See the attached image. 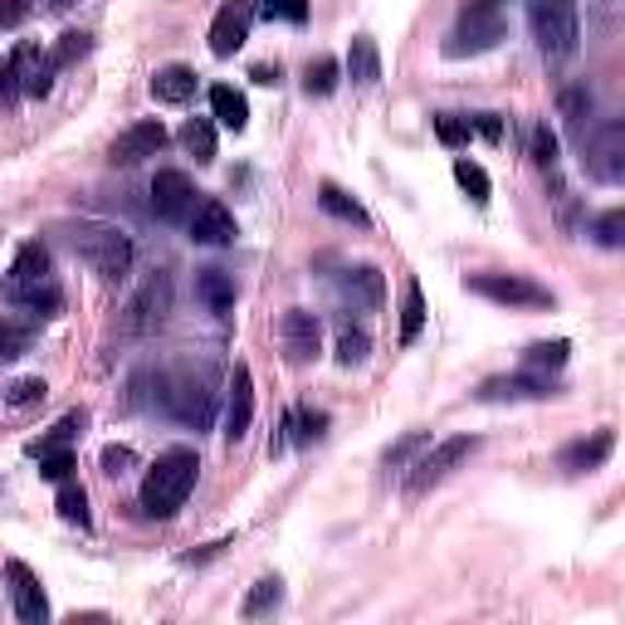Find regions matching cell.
<instances>
[{"instance_id": "1", "label": "cell", "mask_w": 625, "mask_h": 625, "mask_svg": "<svg viewBox=\"0 0 625 625\" xmlns=\"http://www.w3.org/2000/svg\"><path fill=\"white\" fill-rule=\"evenodd\" d=\"M196 474H201V460H196V450H186V445L156 455V464L148 469V479H142V494H138L142 498V514H148V518H172L176 508L191 498Z\"/></svg>"}, {"instance_id": "2", "label": "cell", "mask_w": 625, "mask_h": 625, "mask_svg": "<svg viewBox=\"0 0 625 625\" xmlns=\"http://www.w3.org/2000/svg\"><path fill=\"white\" fill-rule=\"evenodd\" d=\"M5 294H10V304H20V308H30L35 318H55L59 312V284H55V269H49V249L45 245H20V255H15V264H10V279H5Z\"/></svg>"}, {"instance_id": "3", "label": "cell", "mask_w": 625, "mask_h": 625, "mask_svg": "<svg viewBox=\"0 0 625 625\" xmlns=\"http://www.w3.org/2000/svg\"><path fill=\"white\" fill-rule=\"evenodd\" d=\"M152 405H162L166 415H176L181 425H196L205 431L215 415V387H211V372H156V391H152Z\"/></svg>"}, {"instance_id": "4", "label": "cell", "mask_w": 625, "mask_h": 625, "mask_svg": "<svg viewBox=\"0 0 625 625\" xmlns=\"http://www.w3.org/2000/svg\"><path fill=\"white\" fill-rule=\"evenodd\" d=\"M69 249L103 279H122L132 269V239L118 231V225H103V221H79L69 231Z\"/></svg>"}, {"instance_id": "5", "label": "cell", "mask_w": 625, "mask_h": 625, "mask_svg": "<svg viewBox=\"0 0 625 625\" xmlns=\"http://www.w3.org/2000/svg\"><path fill=\"white\" fill-rule=\"evenodd\" d=\"M528 25L547 59L577 55V0H528Z\"/></svg>"}, {"instance_id": "6", "label": "cell", "mask_w": 625, "mask_h": 625, "mask_svg": "<svg viewBox=\"0 0 625 625\" xmlns=\"http://www.w3.org/2000/svg\"><path fill=\"white\" fill-rule=\"evenodd\" d=\"M504 35H508V20H504V10H498V0H474L460 15V25L450 30V39H445V55L450 59L484 55V49H494Z\"/></svg>"}, {"instance_id": "7", "label": "cell", "mask_w": 625, "mask_h": 625, "mask_svg": "<svg viewBox=\"0 0 625 625\" xmlns=\"http://www.w3.org/2000/svg\"><path fill=\"white\" fill-rule=\"evenodd\" d=\"M464 288L498 308H552V294L528 274H469Z\"/></svg>"}, {"instance_id": "8", "label": "cell", "mask_w": 625, "mask_h": 625, "mask_svg": "<svg viewBox=\"0 0 625 625\" xmlns=\"http://www.w3.org/2000/svg\"><path fill=\"white\" fill-rule=\"evenodd\" d=\"M474 450H479V435H455V440H440L435 450H425L421 460L411 464V479H405V494L421 498L425 488H435L440 479H450V469H460Z\"/></svg>"}, {"instance_id": "9", "label": "cell", "mask_w": 625, "mask_h": 625, "mask_svg": "<svg viewBox=\"0 0 625 625\" xmlns=\"http://www.w3.org/2000/svg\"><path fill=\"white\" fill-rule=\"evenodd\" d=\"M166 312H172V279L156 269V274L142 279V288L132 294L128 304V332H138V338H148L166 322Z\"/></svg>"}, {"instance_id": "10", "label": "cell", "mask_w": 625, "mask_h": 625, "mask_svg": "<svg viewBox=\"0 0 625 625\" xmlns=\"http://www.w3.org/2000/svg\"><path fill=\"white\" fill-rule=\"evenodd\" d=\"M581 162L597 181H621L625 176V122H601L591 142H581Z\"/></svg>"}, {"instance_id": "11", "label": "cell", "mask_w": 625, "mask_h": 625, "mask_svg": "<svg viewBox=\"0 0 625 625\" xmlns=\"http://www.w3.org/2000/svg\"><path fill=\"white\" fill-rule=\"evenodd\" d=\"M255 0H225L221 10H215V20H211V55L215 59H231L245 49V39H249V25H255Z\"/></svg>"}, {"instance_id": "12", "label": "cell", "mask_w": 625, "mask_h": 625, "mask_svg": "<svg viewBox=\"0 0 625 625\" xmlns=\"http://www.w3.org/2000/svg\"><path fill=\"white\" fill-rule=\"evenodd\" d=\"M55 49H39V45H20L15 55H10V79H15L20 93H30V98H45L49 89H55Z\"/></svg>"}, {"instance_id": "13", "label": "cell", "mask_w": 625, "mask_h": 625, "mask_svg": "<svg viewBox=\"0 0 625 625\" xmlns=\"http://www.w3.org/2000/svg\"><path fill=\"white\" fill-rule=\"evenodd\" d=\"M152 211L156 221H191L196 211V181L186 172H156L152 176Z\"/></svg>"}, {"instance_id": "14", "label": "cell", "mask_w": 625, "mask_h": 625, "mask_svg": "<svg viewBox=\"0 0 625 625\" xmlns=\"http://www.w3.org/2000/svg\"><path fill=\"white\" fill-rule=\"evenodd\" d=\"M5 581H10V606H15V616L25 625H45L49 621V601H45V587H39V577L25 567L20 557L5 562Z\"/></svg>"}, {"instance_id": "15", "label": "cell", "mask_w": 625, "mask_h": 625, "mask_svg": "<svg viewBox=\"0 0 625 625\" xmlns=\"http://www.w3.org/2000/svg\"><path fill=\"white\" fill-rule=\"evenodd\" d=\"M279 342H284V357L288 362H312L322 352V322H318V312H308V308H288L284 312V322H279Z\"/></svg>"}, {"instance_id": "16", "label": "cell", "mask_w": 625, "mask_h": 625, "mask_svg": "<svg viewBox=\"0 0 625 625\" xmlns=\"http://www.w3.org/2000/svg\"><path fill=\"white\" fill-rule=\"evenodd\" d=\"M162 148H166V128L156 118H148V122H132L128 132H118V138H113L108 162L113 166H138V162H148V156H156Z\"/></svg>"}, {"instance_id": "17", "label": "cell", "mask_w": 625, "mask_h": 625, "mask_svg": "<svg viewBox=\"0 0 625 625\" xmlns=\"http://www.w3.org/2000/svg\"><path fill=\"white\" fill-rule=\"evenodd\" d=\"M249 421H255V377H249L245 362H235V372H231V401H225V440H231V445L245 440Z\"/></svg>"}, {"instance_id": "18", "label": "cell", "mask_w": 625, "mask_h": 625, "mask_svg": "<svg viewBox=\"0 0 625 625\" xmlns=\"http://www.w3.org/2000/svg\"><path fill=\"white\" fill-rule=\"evenodd\" d=\"M239 231H235V215L225 211L221 201H201L191 211V239L196 245H231Z\"/></svg>"}, {"instance_id": "19", "label": "cell", "mask_w": 625, "mask_h": 625, "mask_svg": "<svg viewBox=\"0 0 625 625\" xmlns=\"http://www.w3.org/2000/svg\"><path fill=\"white\" fill-rule=\"evenodd\" d=\"M338 294L347 298L352 308H381V298H387V284H381V274H377L372 264H357V269H347V274H342Z\"/></svg>"}, {"instance_id": "20", "label": "cell", "mask_w": 625, "mask_h": 625, "mask_svg": "<svg viewBox=\"0 0 625 625\" xmlns=\"http://www.w3.org/2000/svg\"><path fill=\"white\" fill-rule=\"evenodd\" d=\"M611 450H616V435L597 431L591 440H577V445H567V450H562V469H567V474H591V469L606 464Z\"/></svg>"}, {"instance_id": "21", "label": "cell", "mask_w": 625, "mask_h": 625, "mask_svg": "<svg viewBox=\"0 0 625 625\" xmlns=\"http://www.w3.org/2000/svg\"><path fill=\"white\" fill-rule=\"evenodd\" d=\"M196 298L225 318V312L235 308V279L225 274V269H201V274H196Z\"/></svg>"}, {"instance_id": "22", "label": "cell", "mask_w": 625, "mask_h": 625, "mask_svg": "<svg viewBox=\"0 0 625 625\" xmlns=\"http://www.w3.org/2000/svg\"><path fill=\"white\" fill-rule=\"evenodd\" d=\"M347 79L357 83V89H372V83L381 79V55H377V39L372 35H357L347 49Z\"/></svg>"}, {"instance_id": "23", "label": "cell", "mask_w": 625, "mask_h": 625, "mask_svg": "<svg viewBox=\"0 0 625 625\" xmlns=\"http://www.w3.org/2000/svg\"><path fill=\"white\" fill-rule=\"evenodd\" d=\"M211 113H215V122H225L231 132H245V122H249L245 93L231 89V83H215V89H211Z\"/></svg>"}, {"instance_id": "24", "label": "cell", "mask_w": 625, "mask_h": 625, "mask_svg": "<svg viewBox=\"0 0 625 625\" xmlns=\"http://www.w3.org/2000/svg\"><path fill=\"white\" fill-rule=\"evenodd\" d=\"M318 205H322V211H328V215H338V221L362 225V231H367V225H372V215L362 211V201H357V196H347V191H342V186H332V181H322V186H318Z\"/></svg>"}, {"instance_id": "25", "label": "cell", "mask_w": 625, "mask_h": 625, "mask_svg": "<svg viewBox=\"0 0 625 625\" xmlns=\"http://www.w3.org/2000/svg\"><path fill=\"white\" fill-rule=\"evenodd\" d=\"M484 401H538V396H552L547 381L538 377H504V381H484Z\"/></svg>"}, {"instance_id": "26", "label": "cell", "mask_w": 625, "mask_h": 625, "mask_svg": "<svg viewBox=\"0 0 625 625\" xmlns=\"http://www.w3.org/2000/svg\"><path fill=\"white\" fill-rule=\"evenodd\" d=\"M196 93V74L186 64H172V69H156L152 79V98L156 103H186Z\"/></svg>"}, {"instance_id": "27", "label": "cell", "mask_w": 625, "mask_h": 625, "mask_svg": "<svg viewBox=\"0 0 625 625\" xmlns=\"http://www.w3.org/2000/svg\"><path fill=\"white\" fill-rule=\"evenodd\" d=\"M421 328H425V294L415 279H405V298H401V342L405 347L421 338Z\"/></svg>"}, {"instance_id": "28", "label": "cell", "mask_w": 625, "mask_h": 625, "mask_svg": "<svg viewBox=\"0 0 625 625\" xmlns=\"http://www.w3.org/2000/svg\"><path fill=\"white\" fill-rule=\"evenodd\" d=\"M181 148L196 156V162H215V122L211 118H191L181 128Z\"/></svg>"}, {"instance_id": "29", "label": "cell", "mask_w": 625, "mask_h": 625, "mask_svg": "<svg viewBox=\"0 0 625 625\" xmlns=\"http://www.w3.org/2000/svg\"><path fill=\"white\" fill-rule=\"evenodd\" d=\"M79 431H83V415H79V411H69L64 421H59L49 435H39L35 445H25V455H30V460H35V455H49V450H69V440H74Z\"/></svg>"}, {"instance_id": "30", "label": "cell", "mask_w": 625, "mask_h": 625, "mask_svg": "<svg viewBox=\"0 0 625 625\" xmlns=\"http://www.w3.org/2000/svg\"><path fill=\"white\" fill-rule=\"evenodd\" d=\"M455 181H460V191H464L474 205H488V191H494V186H488V172H484L479 162L460 156V162H455Z\"/></svg>"}, {"instance_id": "31", "label": "cell", "mask_w": 625, "mask_h": 625, "mask_svg": "<svg viewBox=\"0 0 625 625\" xmlns=\"http://www.w3.org/2000/svg\"><path fill=\"white\" fill-rule=\"evenodd\" d=\"M562 118H567L571 138L587 142V118H591V93L587 89H567L562 93Z\"/></svg>"}, {"instance_id": "32", "label": "cell", "mask_w": 625, "mask_h": 625, "mask_svg": "<svg viewBox=\"0 0 625 625\" xmlns=\"http://www.w3.org/2000/svg\"><path fill=\"white\" fill-rule=\"evenodd\" d=\"M279 601H284V581H279V577H259L255 591L245 597V606H239V611H245V616L255 621V616H264V611H274Z\"/></svg>"}, {"instance_id": "33", "label": "cell", "mask_w": 625, "mask_h": 625, "mask_svg": "<svg viewBox=\"0 0 625 625\" xmlns=\"http://www.w3.org/2000/svg\"><path fill=\"white\" fill-rule=\"evenodd\" d=\"M567 352H571V347H567L562 338H552V342H533V347L523 352V367H528V372H543V367H547V372H557V367H567Z\"/></svg>"}, {"instance_id": "34", "label": "cell", "mask_w": 625, "mask_h": 625, "mask_svg": "<svg viewBox=\"0 0 625 625\" xmlns=\"http://www.w3.org/2000/svg\"><path fill=\"white\" fill-rule=\"evenodd\" d=\"M338 79H342L338 59H312V64L304 69V89L312 93V98H328V93L338 89Z\"/></svg>"}, {"instance_id": "35", "label": "cell", "mask_w": 625, "mask_h": 625, "mask_svg": "<svg viewBox=\"0 0 625 625\" xmlns=\"http://www.w3.org/2000/svg\"><path fill=\"white\" fill-rule=\"evenodd\" d=\"M284 431H294V440H298V445L322 440V431H328V415H322V411H308V405H298V411H288Z\"/></svg>"}, {"instance_id": "36", "label": "cell", "mask_w": 625, "mask_h": 625, "mask_svg": "<svg viewBox=\"0 0 625 625\" xmlns=\"http://www.w3.org/2000/svg\"><path fill=\"white\" fill-rule=\"evenodd\" d=\"M367 352H372V338L362 328H342L338 332V362H342V367H362Z\"/></svg>"}, {"instance_id": "37", "label": "cell", "mask_w": 625, "mask_h": 625, "mask_svg": "<svg viewBox=\"0 0 625 625\" xmlns=\"http://www.w3.org/2000/svg\"><path fill=\"white\" fill-rule=\"evenodd\" d=\"M59 518H64V523H79V528H89V494H83L79 484H69L64 479V488H59Z\"/></svg>"}, {"instance_id": "38", "label": "cell", "mask_w": 625, "mask_h": 625, "mask_svg": "<svg viewBox=\"0 0 625 625\" xmlns=\"http://www.w3.org/2000/svg\"><path fill=\"white\" fill-rule=\"evenodd\" d=\"M45 396H49V387L39 377H20V381H10L5 405H10V411H25V405H39Z\"/></svg>"}, {"instance_id": "39", "label": "cell", "mask_w": 625, "mask_h": 625, "mask_svg": "<svg viewBox=\"0 0 625 625\" xmlns=\"http://www.w3.org/2000/svg\"><path fill=\"white\" fill-rule=\"evenodd\" d=\"M528 156H533V166H543V172H552V166H557V132L538 122L533 138H528Z\"/></svg>"}, {"instance_id": "40", "label": "cell", "mask_w": 625, "mask_h": 625, "mask_svg": "<svg viewBox=\"0 0 625 625\" xmlns=\"http://www.w3.org/2000/svg\"><path fill=\"white\" fill-rule=\"evenodd\" d=\"M435 138H440L445 148H460V142L474 138V122H469V118H455V113H440V118H435Z\"/></svg>"}, {"instance_id": "41", "label": "cell", "mask_w": 625, "mask_h": 625, "mask_svg": "<svg viewBox=\"0 0 625 625\" xmlns=\"http://www.w3.org/2000/svg\"><path fill=\"white\" fill-rule=\"evenodd\" d=\"M35 460H39V474L55 479V484H64L74 474V450H49V455H35Z\"/></svg>"}, {"instance_id": "42", "label": "cell", "mask_w": 625, "mask_h": 625, "mask_svg": "<svg viewBox=\"0 0 625 625\" xmlns=\"http://www.w3.org/2000/svg\"><path fill=\"white\" fill-rule=\"evenodd\" d=\"M264 10L269 20H288V25H304L308 20V0H264Z\"/></svg>"}, {"instance_id": "43", "label": "cell", "mask_w": 625, "mask_h": 625, "mask_svg": "<svg viewBox=\"0 0 625 625\" xmlns=\"http://www.w3.org/2000/svg\"><path fill=\"white\" fill-rule=\"evenodd\" d=\"M591 235H597L601 245H611V249H616L621 239H625V211H606L597 225H591Z\"/></svg>"}, {"instance_id": "44", "label": "cell", "mask_w": 625, "mask_h": 625, "mask_svg": "<svg viewBox=\"0 0 625 625\" xmlns=\"http://www.w3.org/2000/svg\"><path fill=\"white\" fill-rule=\"evenodd\" d=\"M132 460H138V455H132L128 445H108V450H103V474H113V479L128 474Z\"/></svg>"}, {"instance_id": "45", "label": "cell", "mask_w": 625, "mask_h": 625, "mask_svg": "<svg viewBox=\"0 0 625 625\" xmlns=\"http://www.w3.org/2000/svg\"><path fill=\"white\" fill-rule=\"evenodd\" d=\"M79 55H89V35H79V30H69V35H64V45L55 49V64L64 69V64H74Z\"/></svg>"}, {"instance_id": "46", "label": "cell", "mask_w": 625, "mask_h": 625, "mask_svg": "<svg viewBox=\"0 0 625 625\" xmlns=\"http://www.w3.org/2000/svg\"><path fill=\"white\" fill-rule=\"evenodd\" d=\"M25 342H30V332H15V328H0V362L20 357V352H25Z\"/></svg>"}, {"instance_id": "47", "label": "cell", "mask_w": 625, "mask_h": 625, "mask_svg": "<svg viewBox=\"0 0 625 625\" xmlns=\"http://www.w3.org/2000/svg\"><path fill=\"white\" fill-rule=\"evenodd\" d=\"M30 5H35V0H0V25H20V20L30 15Z\"/></svg>"}, {"instance_id": "48", "label": "cell", "mask_w": 625, "mask_h": 625, "mask_svg": "<svg viewBox=\"0 0 625 625\" xmlns=\"http://www.w3.org/2000/svg\"><path fill=\"white\" fill-rule=\"evenodd\" d=\"M279 79V69H269V64H255V83H274Z\"/></svg>"}, {"instance_id": "49", "label": "cell", "mask_w": 625, "mask_h": 625, "mask_svg": "<svg viewBox=\"0 0 625 625\" xmlns=\"http://www.w3.org/2000/svg\"><path fill=\"white\" fill-rule=\"evenodd\" d=\"M5 74H10V64H0V79H5Z\"/></svg>"}, {"instance_id": "50", "label": "cell", "mask_w": 625, "mask_h": 625, "mask_svg": "<svg viewBox=\"0 0 625 625\" xmlns=\"http://www.w3.org/2000/svg\"><path fill=\"white\" fill-rule=\"evenodd\" d=\"M55 5H74V0H55Z\"/></svg>"}]
</instances>
